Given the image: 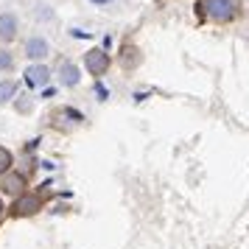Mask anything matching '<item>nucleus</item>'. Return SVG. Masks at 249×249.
<instances>
[{
	"mask_svg": "<svg viewBox=\"0 0 249 249\" xmlns=\"http://www.w3.org/2000/svg\"><path fill=\"white\" fill-rule=\"evenodd\" d=\"M199 9L207 20L213 23H230L235 20L238 12H241V0H202Z\"/></svg>",
	"mask_w": 249,
	"mask_h": 249,
	"instance_id": "obj_1",
	"label": "nucleus"
},
{
	"mask_svg": "<svg viewBox=\"0 0 249 249\" xmlns=\"http://www.w3.org/2000/svg\"><path fill=\"white\" fill-rule=\"evenodd\" d=\"M14 92H17V84H14V81H0V104L12 101Z\"/></svg>",
	"mask_w": 249,
	"mask_h": 249,
	"instance_id": "obj_9",
	"label": "nucleus"
},
{
	"mask_svg": "<svg viewBox=\"0 0 249 249\" xmlns=\"http://www.w3.org/2000/svg\"><path fill=\"white\" fill-rule=\"evenodd\" d=\"M79 68H76V65H73V62H68V59H65V62H59V79H62V84H65V87H76V84H79Z\"/></svg>",
	"mask_w": 249,
	"mask_h": 249,
	"instance_id": "obj_5",
	"label": "nucleus"
},
{
	"mask_svg": "<svg viewBox=\"0 0 249 249\" xmlns=\"http://www.w3.org/2000/svg\"><path fill=\"white\" fill-rule=\"evenodd\" d=\"M48 79H51V70L45 65H31V68L25 70V84L28 87H45Z\"/></svg>",
	"mask_w": 249,
	"mask_h": 249,
	"instance_id": "obj_3",
	"label": "nucleus"
},
{
	"mask_svg": "<svg viewBox=\"0 0 249 249\" xmlns=\"http://www.w3.org/2000/svg\"><path fill=\"white\" fill-rule=\"evenodd\" d=\"M25 188V179L23 177H17V174H9L6 179H3V191L6 193H20Z\"/></svg>",
	"mask_w": 249,
	"mask_h": 249,
	"instance_id": "obj_8",
	"label": "nucleus"
},
{
	"mask_svg": "<svg viewBox=\"0 0 249 249\" xmlns=\"http://www.w3.org/2000/svg\"><path fill=\"white\" fill-rule=\"evenodd\" d=\"M17 36V17L14 14H0V39L12 42Z\"/></svg>",
	"mask_w": 249,
	"mask_h": 249,
	"instance_id": "obj_7",
	"label": "nucleus"
},
{
	"mask_svg": "<svg viewBox=\"0 0 249 249\" xmlns=\"http://www.w3.org/2000/svg\"><path fill=\"white\" fill-rule=\"evenodd\" d=\"M12 162H14V160H12V151L0 146V174H6V171L12 168Z\"/></svg>",
	"mask_w": 249,
	"mask_h": 249,
	"instance_id": "obj_10",
	"label": "nucleus"
},
{
	"mask_svg": "<svg viewBox=\"0 0 249 249\" xmlns=\"http://www.w3.org/2000/svg\"><path fill=\"white\" fill-rule=\"evenodd\" d=\"M95 6H107V3H112V0H92Z\"/></svg>",
	"mask_w": 249,
	"mask_h": 249,
	"instance_id": "obj_12",
	"label": "nucleus"
},
{
	"mask_svg": "<svg viewBox=\"0 0 249 249\" xmlns=\"http://www.w3.org/2000/svg\"><path fill=\"white\" fill-rule=\"evenodd\" d=\"M14 215H31L39 210V196H20L17 202H14Z\"/></svg>",
	"mask_w": 249,
	"mask_h": 249,
	"instance_id": "obj_6",
	"label": "nucleus"
},
{
	"mask_svg": "<svg viewBox=\"0 0 249 249\" xmlns=\"http://www.w3.org/2000/svg\"><path fill=\"white\" fill-rule=\"evenodd\" d=\"M12 65H14L12 53H9V51H0V70H9Z\"/></svg>",
	"mask_w": 249,
	"mask_h": 249,
	"instance_id": "obj_11",
	"label": "nucleus"
},
{
	"mask_svg": "<svg viewBox=\"0 0 249 249\" xmlns=\"http://www.w3.org/2000/svg\"><path fill=\"white\" fill-rule=\"evenodd\" d=\"M48 53H51V45H48V39H42V36H31L25 42V56L28 59H45Z\"/></svg>",
	"mask_w": 249,
	"mask_h": 249,
	"instance_id": "obj_4",
	"label": "nucleus"
},
{
	"mask_svg": "<svg viewBox=\"0 0 249 249\" xmlns=\"http://www.w3.org/2000/svg\"><path fill=\"white\" fill-rule=\"evenodd\" d=\"M0 215H3V202H0Z\"/></svg>",
	"mask_w": 249,
	"mask_h": 249,
	"instance_id": "obj_13",
	"label": "nucleus"
},
{
	"mask_svg": "<svg viewBox=\"0 0 249 249\" xmlns=\"http://www.w3.org/2000/svg\"><path fill=\"white\" fill-rule=\"evenodd\" d=\"M84 65H87V70H90L92 76H104L107 68H109V56H107V51H101V48H92V51H87V56H84Z\"/></svg>",
	"mask_w": 249,
	"mask_h": 249,
	"instance_id": "obj_2",
	"label": "nucleus"
}]
</instances>
